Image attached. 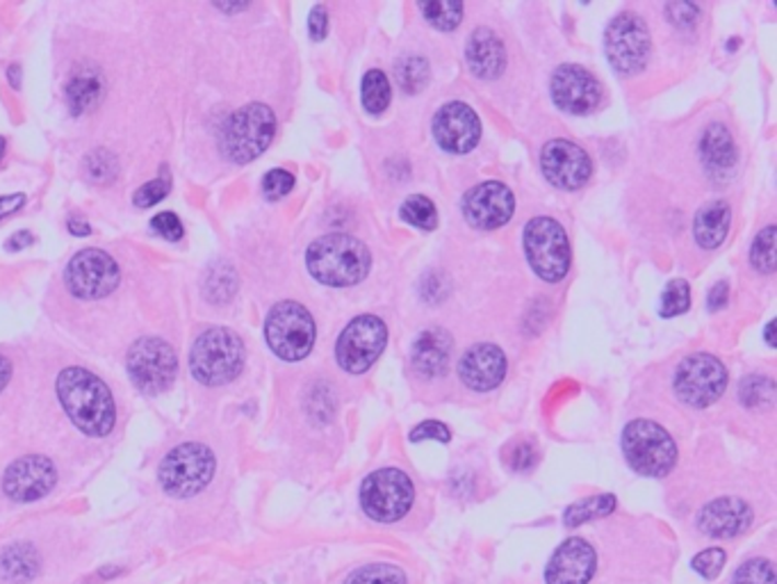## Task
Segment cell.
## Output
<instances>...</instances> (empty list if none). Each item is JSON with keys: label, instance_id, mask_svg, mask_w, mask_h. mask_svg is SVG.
<instances>
[{"label": "cell", "instance_id": "d6a6232c", "mask_svg": "<svg viewBox=\"0 0 777 584\" xmlns=\"http://www.w3.org/2000/svg\"><path fill=\"white\" fill-rule=\"evenodd\" d=\"M418 8L425 19L442 33L454 31L463 19V3H454V0L452 3L450 0H433V3H420Z\"/></svg>", "mask_w": 777, "mask_h": 584}, {"label": "cell", "instance_id": "db71d44e", "mask_svg": "<svg viewBox=\"0 0 777 584\" xmlns=\"http://www.w3.org/2000/svg\"><path fill=\"white\" fill-rule=\"evenodd\" d=\"M19 65H12L10 69H8V80H10V85L14 88V90H19L21 88V80H19Z\"/></svg>", "mask_w": 777, "mask_h": 584}, {"label": "cell", "instance_id": "e0dca14e", "mask_svg": "<svg viewBox=\"0 0 777 584\" xmlns=\"http://www.w3.org/2000/svg\"><path fill=\"white\" fill-rule=\"evenodd\" d=\"M541 170L545 179L559 190L584 187L593 174L589 153L570 140H549L541 151Z\"/></svg>", "mask_w": 777, "mask_h": 584}, {"label": "cell", "instance_id": "44dd1931", "mask_svg": "<svg viewBox=\"0 0 777 584\" xmlns=\"http://www.w3.org/2000/svg\"><path fill=\"white\" fill-rule=\"evenodd\" d=\"M598 569V554L595 548L572 537L559 546V550L552 554V560L545 569L547 584H589Z\"/></svg>", "mask_w": 777, "mask_h": 584}, {"label": "cell", "instance_id": "9f6ffc18", "mask_svg": "<svg viewBox=\"0 0 777 584\" xmlns=\"http://www.w3.org/2000/svg\"><path fill=\"white\" fill-rule=\"evenodd\" d=\"M3 153H5V140L0 137V158H3Z\"/></svg>", "mask_w": 777, "mask_h": 584}, {"label": "cell", "instance_id": "52a82bcc", "mask_svg": "<svg viewBox=\"0 0 777 584\" xmlns=\"http://www.w3.org/2000/svg\"><path fill=\"white\" fill-rule=\"evenodd\" d=\"M315 320L306 306L297 301H279L265 320V341L269 350L294 364L306 358L315 345Z\"/></svg>", "mask_w": 777, "mask_h": 584}, {"label": "cell", "instance_id": "c3c4849f", "mask_svg": "<svg viewBox=\"0 0 777 584\" xmlns=\"http://www.w3.org/2000/svg\"><path fill=\"white\" fill-rule=\"evenodd\" d=\"M728 299H730V286L728 282H718L709 295H707V306H709V311H723L726 306H728Z\"/></svg>", "mask_w": 777, "mask_h": 584}, {"label": "cell", "instance_id": "bcb514c9", "mask_svg": "<svg viewBox=\"0 0 777 584\" xmlns=\"http://www.w3.org/2000/svg\"><path fill=\"white\" fill-rule=\"evenodd\" d=\"M665 16L677 27H693L700 16V8L693 3H669L665 5Z\"/></svg>", "mask_w": 777, "mask_h": 584}, {"label": "cell", "instance_id": "7dc6e473", "mask_svg": "<svg viewBox=\"0 0 777 584\" xmlns=\"http://www.w3.org/2000/svg\"><path fill=\"white\" fill-rule=\"evenodd\" d=\"M309 33L315 42H322L328 33V12L326 8L322 5H315L313 12H311V19H309Z\"/></svg>", "mask_w": 777, "mask_h": 584}, {"label": "cell", "instance_id": "60d3db41", "mask_svg": "<svg viewBox=\"0 0 777 584\" xmlns=\"http://www.w3.org/2000/svg\"><path fill=\"white\" fill-rule=\"evenodd\" d=\"M726 550L723 548H707L703 552H698L696 558H693L691 566L698 575H703L705 580H714L720 575L726 566Z\"/></svg>", "mask_w": 777, "mask_h": 584}, {"label": "cell", "instance_id": "603a6c76", "mask_svg": "<svg viewBox=\"0 0 777 584\" xmlns=\"http://www.w3.org/2000/svg\"><path fill=\"white\" fill-rule=\"evenodd\" d=\"M465 62L469 73L479 80H495L507 69V48L490 27L472 31L465 44Z\"/></svg>", "mask_w": 777, "mask_h": 584}, {"label": "cell", "instance_id": "11a10c76", "mask_svg": "<svg viewBox=\"0 0 777 584\" xmlns=\"http://www.w3.org/2000/svg\"><path fill=\"white\" fill-rule=\"evenodd\" d=\"M773 333H775V322H768V327H766V331H764V339H766V345H768V347H775Z\"/></svg>", "mask_w": 777, "mask_h": 584}, {"label": "cell", "instance_id": "836d02e7", "mask_svg": "<svg viewBox=\"0 0 777 584\" xmlns=\"http://www.w3.org/2000/svg\"><path fill=\"white\" fill-rule=\"evenodd\" d=\"M206 297L214 304H227L235 297L237 290V276L231 265H217L208 272L206 279Z\"/></svg>", "mask_w": 777, "mask_h": 584}, {"label": "cell", "instance_id": "816d5d0a", "mask_svg": "<svg viewBox=\"0 0 777 584\" xmlns=\"http://www.w3.org/2000/svg\"><path fill=\"white\" fill-rule=\"evenodd\" d=\"M35 242L33 233L31 231H23V233H16L5 247L10 249V252H19V249H25V247H31Z\"/></svg>", "mask_w": 777, "mask_h": 584}, {"label": "cell", "instance_id": "8992f818", "mask_svg": "<svg viewBox=\"0 0 777 584\" xmlns=\"http://www.w3.org/2000/svg\"><path fill=\"white\" fill-rule=\"evenodd\" d=\"M524 256L547 284H557L570 270V242L554 217H534L522 233Z\"/></svg>", "mask_w": 777, "mask_h": 584}, {"label": "cell", "instance_id": "ab89813d", "mask_svg": "<svg viewBox=\"0 0 777 584\" xmlns=\"http://www.w3.org/2000/svg\"><path fill=\"white\" fill-rule=\"evenodd\" d=\"M732 584H777L775 566L768 560L745 562L737 573Z\"/></svg>", "mask_w": 777, "mask_h": 584}, {"label": "cell", "instance_id": "5b68a950", "mask_svg": "<svg viewBox=\"0 0 777 584\" xmlns=\"http://www.w3.org/2000/svg\"><path fill=\"white\" fill-rule=\"evenodd\" d=\"M623 453L631 470L646 478H663L677 463V445L661 425L636 419L623 430Z\"/></svg>", "mask_w": 777, "mask_h": 584}, {"label": "cell", "instance_id": "681fc988", "mask_svg": "<svg viewBox=\"0 0 777 584\" xmlns=\"http://www.w3.org/2000/svg\"><path fill=\"white\" fill-rule=\"evenodd\" d=\"M25 206V194H8V197H0V219L14 215Z\"/></svg>", "mask_w": 777, "mask_h": 584}, {"label": "cell", "instance_id": "5bb4252c", "mask_svg": "<svg viewBox=\"0 0 777 584\" xmlns=\"http://www.w3.org/2000/svg\"><path fill=\"white\" fill-rule=\"evenodd\" d=\"M121 282L117 261L103 249H82L65 272V284L78 299H103L113 295Z\"/></svg>", "mask_w": 777, "mask_h": 584}, {"label": "cell", "instance_id": "30bf717a", "mask_svg": "<svg viewBox=\"0 0 777 584\" xmlns=\"http://www.w3.org/2000/svg\"><path fill=\"white\" fill-rule=\"evenodd\" d=\"M675 396L693 406L705 409L723 398L728 388V368L714 354L696 352L680 360L673 379Z\"/></svg>", "mask_w": 777, "mask_h": 584}, {"label": "cell", "instance_id": "8d00e7d4", "mask_svg": "<svg viewBox=\"0 0 777 584\" xmlns=\"http://www.w3.org/2000/svg\"><path fill=\"white\" fill-rule=\"evenodd\" d=\"M345 584H406V575L395 564H368L353 571Z\"/></svg>", "mask_w": 777, "mask_h": 584}, {"label": "cell", "instance_id": "1f68e13d", "mask_svg": "<svg viewBox=\"0 0 777 584\" xmlns=\"http://www.w3.org/2000/svg\"><path fill=\"white\" fill-rule=\"evenodd\" d=\"M82 170H85L88 181L96 185H109L115 183L119 176V160L113 151L107 149H96L88 153L85 162H82Z\"/></svg>", "mask_w": 777, "mask_h": 584}, {"label": "cell", "instance_id": "4fadbf2b", "mask_svg": "<svg viewBox=\"0 0 777 584\" xmlns=\"http://www.w3.org/2000/svg\"><path fill=\"white\" fill-rule=\"evenodd\" d=\"M128 375L144 396H160L170 388L178 373V358L162 339H140L128 352Z\"/></svg>", "mask_w": 777, "mask_h": 584}, {"label": "cell", "instance_id": "ffe728a7", "mask_svg": "<svg viewBox=\"0 0 777 584\" xmlns=\"http://www.w3.org/2000/svg\"><path fill=\"white\" fill-rule=\"evenodd\" d=\"M509 370V360L505 352L492 343L472 345L459 360L461 381L477 393L495 391L505 381Z\"/></svg>", "mask_w": 777, "mask_h": 584}, {"label": "cell", "instance_id": "74e56055", "mask_svg": "<svg viewBox=\"0 0 777 584\" xmlns=\"http://www.w3.org/2000/svg\"><path fill=\"white\" fill-rule=\"evenodd\" d=\"M691 309V286L684 279H673L661 295V318H677Z\"/></svg>", "mask_w": 777, "mask_h": 584}, {"label": "cell", "instance_id": "2e32d148", "mask_svg": "<svg viewBox=\"0 0 777 584\" xmlns=\"http://www.w3.org/2000/svg\"><path fill=\"white\" fill-rule=\"evenodd\" d=\"M552 101L568 115L584 117L602 103L600 80L579 65H561L549 80Z\"/></svg>", "mask_w": 777, "mask_h": 584}, {"label": "cell", "instance_id": "9a60e30c", "mask_svg": "<svg viewBox=\"0 0 777 584\" xmlns=\"http://www.w3.org/2000/svg\"><path fill=\"white\" fill-rule=\"evenodd\" d=\"M515 197L509 185L499 181H486L475 187H469L463 194L461 213L467 219L469 227L479 231H495L505 227L513 217Z\"/></svg>", "mask_w": 777, "mask_h": 584}, {"label": "cell", "instance_id": "7402d4cb", "mask_svg": "<svg viewBox=\"0 0 777 584\" xmlns=\"http://www.w3.org/2000/svg\"><path fill=\"white\" fill-rule=\"evenodd\" d=\"M698 530L714 539H732L753 523V509L741 497H718L698 514Z\"/></svg>", "mask_w": 777, "mask_h": 584}, {"label": "cell", "instance_id": "f5cc1de1", "mask_svg": "<svg viewBox=\"0 0 777 584\" xmlns=\"http://www.w3.org/2000/svg\"><path fill=\"white\" fill-rule=\"evenodd\" d=\"M10 379H12V364L5 356H0V393H3V388L10 383Z\"/></svg>", "mask_w": 777, "mask_h": 584}, {"label": "cell", "instance_id": "7c38bea8", "mask_svg": "<svg viewBox=\"0 0 777 584\" xmlns=\"http://www.w3.org/2000/svg\"><path fill=\"white\" fill-rule=\"evenodd\" d=\"M387 343V327L376 316H358L353 318L338 336L336 343V360L338 366L349 375L368 373L379 356L383 354Z\"/></svg>", "mask_w": 777, "mask_h": 584}, {"label": "cell", "instance_id": "4dcf8cb0", "mask_svg": "<svg viewBox=\"0 0 777 584\" xmlns=\"http://www.w3.org/2000/svg\"><path fill=\"white\" fill-rule=\"evenodd\" d=\"M399 215L406 225L415 229L433 231L438 227V208L433 206L431 199L425 197V194H410V197L402 204Z\"/></svg>", "mask_w": 777, "mask_h": 584}, {"label": "cell", "instance_id": "277c9868", "mask_svg": "<svg viewBox=\"0 0 777 584\" xmlns=\"http://www.w3.org/2000/svg\"><path fill=\"white\" fill-rule=\"evenodd\" d=\"M276 135V115L265 103H248L227 119L221 128V151L235 164L263 156Z\"/></svg>", "mask_w": 777, "mask_h": 584}, {"label": "cell", "instance_id": "cb8c5ba5", "mask_svg": "<svg viewBox=\"0 0 777 584\" xmlns=\"http://www.w3.org/2000/svg\"><path fill=\"white\" fill-rule=\"evenodd\" d=\"M452 336L440 327L425 329L413 343L410 360L413 368L418 370L425 379H436L448 373L450 358H452Z\"/></svg>", "mask_w": 777, "mask_h": 584}, {"label": "cell", "instance_id": "7a4b0ae2", "mask_svg": "<svg viewBox=\"0 0 777 584\" xmlns=\"http://www.w3.org/2000/svg\"><path fill=\"white\" fill-rule=\"evenodd\" d=\"M313 279L330 288H349L366 279L372 267L370 249L353 236L330 233L317 238L306 252Z\"/></svg>", "mask_w": 777, "mask_h": 584}, {"label": "cell", "instance_id": "7bdbcfd3", "mask_svg": "<svg viewBox=\"0 0 777 584\" xmlns=\"http://www.w3.org/2000/svg\"><path fill=\"white\" fill-rule=\"evenodd\" d=\"M172 185L170 181H162V179H155L147 185H142L140 190L135 192V206L137 208H149V206H155L158 202H162L166 194H170Z\"/></svg>", "mask_w": 777, "mask_h": 584}, {"label": "cell", "instance_id": "f546056e", "mask_svg": "<svg viewBox=\"0 0 777 584\" xmlns=\"http://www.w3.org/2000/svg\"><path fill=\"white\" fill-rule=\"evenodd\" d=\"M614 509H616V497L612 493L591 495V497L579 500V503H575L572 507H568V512L564 516V523L568 527H577V525H584L589 520L608 516Z\"/></svg>", "mask_w": 777, "mask_h": 584}, {"label": "cell", "instance_id": "f6af8a7d", "mask_svg": "<svg viewBox=\"0 0 777 584\" xmlns=\"http://www.w3.org/2000/svg\"><path fill=\"white\" fill-rule=\"evenodd\" d=\"M410 440L413 443H422V440H438V443H450L452 440V432L448 425H442L440 421H425L418 427L410 432Z\"/></svg>", "mask_w": 777, "mask_h": 584}, {"label": "cell", "instance_id": "b9f144b4", "mask_svg": "<svg viewBox=\"0 0 777 584\" xmlns=\"http://www.w3.org/2000/svg\"><path fill=\"white\" fill-rule=\"evenodd\" d=\"M294 187V176L286 170H271L263 179V194L269 202H279L292 192Z\"/></svg>", "mask_w": 777, "mask_h": 584}, {"label": "cell", "instance_id": "d6986e66", "mask_svg": "<svg viewBox=\"0 0 777 584\" xmlns=\"http://www.w3.org/2000/svg\"><path fill=\"white\" fill-rule=\"evenodd\" d=\"M58 482L53 461L39 455H27L10 463L3 476V493L14 503H35L48 495Z\"/></svg>", "mask_w": 777, "mask_h": 584}, {"label": "cell", "instance_id": "8fae6325", "mask_svg": "<svg viewBox=\"0 0 777 584\" xmlns=\"http://www.w3.org/2000/svg\"><path fill=\"white\" fill-rule=\"evenodd\" d=\"M604 53L608 65L621 76L643 71L652 53V39L646 21L634 12H623L608 21L604 33Z\"/></svg>", "mask_w": 777, "mask_h": 584}, {"label": "cell", "instance_id": "d590c367", "mask_svg": "<svg viewBox=\"0 0 777 584\" xmlns=\"http://www.w3.org/2000/svg\"><path fill=\"white\" fill-rule=\"evenodd\" d=\"M739 398L745 406L751 409H759V406H770L773 398H775V383L768 377H759V375H751L745 377L739 386Z\"/></svg>", "mask_w": 777, "mask_h": 584}, {"label": "cell", "instance_id": "484cf974", "mask_svg": "<svg viewBox=\"0 0 777 584\" xmlns=\"http://www.w3.org/2000/svg\"><path fill=\"white\" fill-rule=\"evenodd\" d=\"M732 227V208L723 199L705 204L693 219V238L703 249H718Z\"/></svg>", "mask_w": 777, "mask_h": 584}, {"label": "cell", "instance_id": "ba28073f", "mask_svg": "<svg viewBox=\"0 0 777 584\" xmlns=\"http://www.w3.org/2000/svg\"><path fill=\"white\" fill-rule=\"evenodd\" d=\"M214 476V455L204 443H183L166 455L158 468V482L172 497L201 493Z\"/></svg>", "mask_w": 777, "mask_h": 584}, {"label": "cell", "instance_id": "9c48e42d", "mask_svg": "<svg viewBox=\"0 0 777 584\" xmlns=\"http://www.w3.org/2000/svg\"><path fill=\"white\" fill-rule=\"evenodd\" d=\"M358 495L368 518L376 523H397L413 507L415 486L404 470L381 468L363 480Z\"/></svg>", "mask_w": 777, "mask_h": 584}, {"label": "cell", "instance_id": "f1b7e54d", "mask_svg": "<svg viewBox=\"0 0 777 584\" xmlns=\"http://www.w3.org/2000/svg\"><path fill=\"white\" fill-rule=\"evenodd\" d=\"M391 99H393V90H391V82H387V76L381 69H370L363 76V85H360V101H363V107L370 115H381L383 110L391 105Z\"/></svg>", "mask_w": 777, "mask_h": 584}, {"label": "cell", "instance_id": "83f0119b", "mask_svg": "<svg viewBox=\"0 0 777 584\" xmlns=\"http://www.w3.org/2000/svg\"><path fill=\"white\" fill-rule=\"evenodd\" d=\"M37 554L33 550V546H10L3 558H0V571L12 582H25L31 580L37 573Z\"/></svg>", "mask_w": 777, "mask_h": 584}, {"label": "cell", "instance_id": "f35d334b", "mask_svg": "<svg viewBox=\"0 0 777 584\" xmlns=\"http://www.w3.org/2000/svg\"><path fill=\"white\" fill-rule=\"evenodd\" d=\"M751 265L759 274H773L775 272V227H766L753 240Z\"/></svg>", "mask_w": 777, "mask_h": 584}, {"label": "cell", "instance_id": "ac0fdd59", "mask_svg": "<svg viewBox=\"0 0 777 584\" xmlns=\"http://www.w3.org/2000/svg\"><path fill=\"white\" fill-rule=\"evenodd\" d=\"M431 133L442 151L448 153H467L482 140V122L475 110L467 103L452 101L442 105L431 124Z\"/></svg>", "mask_w": 777, "mask_h": 584}, {"label": "cell", "instance_id": "4316f807", "mask_svg": "<svg viewBox=\"0 0 777 584\" xmlns=\"http://www.w3.org/2000/svg\"><path fill=\"white\" fill-rule=\"evenodd\" d=\"M101 94H103V78L92 67H80L78 71H73L65 90L67 105L71 110V115L76 117L88 113L92 105H96Z\"/></svg>", "mask_w": 777, "mask_h": 584}, {"label": "cell", "instance_id": "6da1fadb", "mask_svg": "<svg viewBox=\"0 0 777 584\" xmlns=\"http://www.w3.org/2000/svg\"><path fill=\"white\" fill-rule=\"evenodd\" d=\"M58 398L78 430L107 436L115 427L117 409L109 388L85 368H67L58 377Z\"/></svg>", "mask_w": 777, "mask_h": 584}, {"label": "cell", "instance_id": "ee69618b", "mask_svg": "<svg viewBox=\"0 0 777 584\" xmlns=\"http://www.w3.org/2000/svg\"><path fill=\"white\" fill-rule=\"evenodd\" d=\"M151 229L166 238V240H172V242H178L183 236H185V229H183V221L178 219L176 213H160L151 219Z\"/></svg>", "mask_w": 777, "mask_h": 584}, {"label": "cell", "instance_id": "3957f363", "mask_svg": "<svg viewBox=\"0 0 777 584\" xmlns=\"http://www.w3.org/2000/svg\"><path fill=\"white\" fill-rule=\"evenodd\" d=\"M244 368V343L233 329L210 327L194 341L189 352V370L199 383H231Z\"/></svg>", "mask_w": 777, "mask_h": 584}, {"label": "cell", "instance_id": "e575fe53", "mask_svg": "<svg viewBox=\"0 0 777 584\" xmlns=\"http://www.w3.org/2000/svg\"><path fill=\"white\" fill-rule=\"evenodd\" d=\"M395 71H397L399 85L408 94H418L429 82V62L425 58H418V55H408V58H402L395 65Z\"/></svg>", "mask_w": 777, "mask_h": 584}, {"label": "cell", "instance_id": "f907efd6", "mask_svg": "<svg viewBox=\"0 0 777 584\" xmlns=\"http://www.w3.org/2000/svg\"><path fill=\"white\" fill-rule=\"evenodd\" d=\"M67 227H69V233H73L76 238H85L92 233V227L88 225V219H82V217H71Z\"/></svg>", "mask_w": 777, "mask_h": 584}, {"label": "cell", "instance_id": "d4e9b609", "mask_svg": "<svg viewBox=\"0 0 777 584\" xmlns=\"http://www.w3.org/2000/svg\"><path fill=\"white\" fill-rule=\"evenodd\" d=\"M700 160L709 176H726L737 164V147L723 124H711L700 135Z\"/></svg>", "mask_w": 777, "mask_h": 584}]
</instances>
